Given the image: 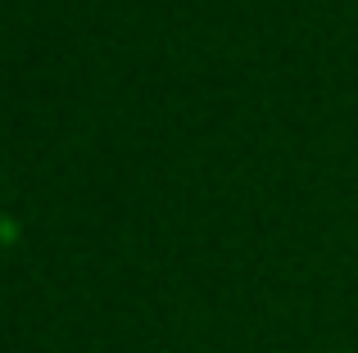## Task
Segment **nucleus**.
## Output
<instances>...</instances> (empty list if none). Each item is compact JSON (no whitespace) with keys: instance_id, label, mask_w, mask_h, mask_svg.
<instances>
[]
</instances>
